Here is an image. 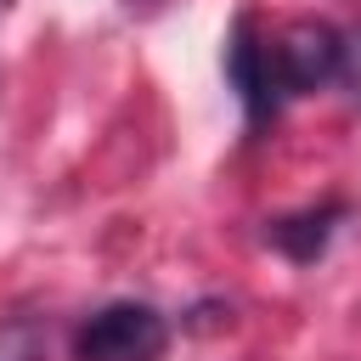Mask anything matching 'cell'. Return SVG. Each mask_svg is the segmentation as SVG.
I'll return each mask as SVG.
<instances>
[{
  "instance_id": "5",
  "label": "cell",
  "mask_w": 361,
  "mask_h": 361,
  "mask_svg": "<svg viewBox=\"0 0 361 361\" xmlns=\"http://www.w3.org/2000/svg\"><path fill=\"white\" fill-rule=\"evenodd\" d=\"M0 361H45L39 322H28V316H11V322H0Z\"/></svg>"
},
{
  "instance_id": "1",
  "label": "cell",
  "mask_w": 361,
  "mask_h": 361,
  "mask_svg": "<svg viewBox=\"0 0 361 361\" xmlns=\"http://www.w3.org/2000/svg\"><path fill=\"white\" fill-rule=\"evenodd\" d=\"M164 350H169V322L135 299L102 305L73 333V361H164Z\"/></svg>"
},
{
  "instance_id": "7",
  "label": "cell",
  "mask_w": 361,
  "mask_h": 361,
  "mask_svg": "<svg viewBox=\"0 0 361 361\" xmlns=\"http://www.w3.org/2000/svg\"><path fill=\"white\" fill-rule=\"evenodd\" d=\"M0 11H6V0H0Z\"/></svg>"
},
{
  "instance_id": "6",
  "label": "cell",
  "mask_w": 361,
  "mask_h": 361,
  "mask_svg": "<svg viewBox=\"0 0 361 361\" xmlns=\"http://www.w3.org/2000/svg\"><path fill=\"white\" fill-rule=\"evenodd\" d=\"M338 79H344V85L361 96V34H350V39H344V56H338Z\"/></svg>"
},
{
  "instance_id": "2",
  "label": "cell",
  "mask_w": 361,
  "mask_h": 361,
  "mask_svg": "<svg viewBox=\"0 0 361 361\" xmlns=\"http://www.w3.org/2000/svg\"><path fill=\"white\" fill-rule=\"evenodd\" d=\"M338 56H344V34L327 23H288L271 39V73L282 96H305L338 79Z\"/></svg>"
},
{
  "instance_id": "4",
  "label": "cell",
  "mask_w": 361,
  "mask_h": 361,
  "mask_svg": "<svg viewBox=\"0 0 361 361\" xmlns=\"http://www.w3.org/2000/svg\"><path fill=\"white\" fill-rule=\"evenodd\" d=\"M333 220H344V203L288 214V220H276V226H271V243H276L293 265H310V259H322V248H327V237H333Z\"/></svg>"
},
{
  "instance_id": "3",
  "label": "cell",
  "mask_w": 361,
  "mask_h": 361,
  "mask_svg": "<svg viewBox=\"0 0 361 361\" xmlns=\"http://www.w3.org/2000/svg\"><path fill=\"white\" fill-rule=\"evenodd\" d=\"M226 79L248 113V124H265L282 102L276 90V73H271V45L254 34V17H237L231 23V39H226Z\"/></svg>"
}]
</instances>
